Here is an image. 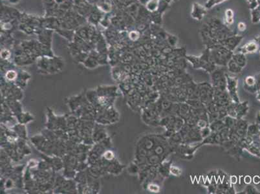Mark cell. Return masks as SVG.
Wrapping results in <instances>:
<instances>
[{
  "mask_svg": "<svg viewBox=\"0 0 260 194\" xmlns=\"http://www.w3.org/2000/svg\"><path fill=\"white\" fill-rule=\"evenodd\" d=\"M197 89L199 91V98L206 106L213 102L214 87L212 85L206 82L201 83L197 84Z\"/></svg>",
  "mask_w": 260,
  "mask_h": 194,
  "instance_id": "6da1fadb",
  "label": "cell"
},
{
  "mask_svg": "<svg viewBox=\"0 0 260 194\" xmlns=\"http://www.w3.org/2000/svg\"><path fill=\"white\" fill-rule=\"evenodd\" d=\"M227 90L233 103H239V99L238 94V80L234 77L227 75Z\"/></svg>",
  "mask_w": 260,
  "mask_h": 194,
  "instance_id": "7a4b0ae2",
  "label": "cell"
},
{
  "mask_svg": "<svg viewBox=\"0 0 260 194\" xmlns=\"http://www.w3.org/2000/svg\"><path fill=\"white\" fill-rule=\"evenodd\" d=\"M212 86L221 90H227V78L223 74L216 73L212 75Z\"/></svg>",
  "mask_w": 260,
  "mask_h": 194,
  "instance_id": "3957f363",
  "label": "cell"
},
{
  "mask_svg": "<svg viewBox=\"0 0 260 194\" xmlns=\"http://www.w3.org/2000/svg\"><path fill=\"white\" fill-rule=\"evenodd\" d=\"M249 106H248L247 102H244L242 103L236 104L235 105V111L237 114V118L236 119H241L242 117L246 115L247 113Z\"/></svg>",
  "mask_w": 260,
  "mask_h": 194,
  "instance_id": "277c9868",
  "label": "cell"
},
{
  "mask_svg": "<svg viewBox=\"0 0 260 194\" xmlns=\"http://www.w3.org/2000/svg\"><path fill=\"white\" fill-rule=\"evenodd\" d=\"M209 127L212 132H219L225 126L223 119H218L210 123Z\"/></svg>",
  "mask_w": 260,
  "mask_h": 194,
  "instance_id": "5b68a950",
  "label": "cell"
},
{
  "mask_svg": "<svg viewBox=\"0 0 260 194\" xmlns=\"http://www.w3.org/2000/svg\"><path fill=\"white\" fill-rule=\"evenodd\" d=\"M97 6L99 10L104 13H109L112 9V5L109 0H99Z\"/></svg>",
  "mask_w": 260,
  "mask_h": 194,
  "instance_id": "8992f818",
  "label": "cell"
},
{
  "mask_svg": "<svg viewBox=\"0 0 260 194\" xmlns=\"http://www.w3.org/2000/svg\"><path fill=\"white\" fill-rule=\"evenodd\" d=\"M255 86H256L255 79L253 77H252V76H249V77H247L245 79V89L252 92V89L255 87Z\"/></svg>",
  "mask_w": 260,
  "mask_h": 194,
  "instance_id": "52a82bcc",
  "label": "cell"
},
{
  "mask_svg": "<svg viewBox=\"0 0 260 194\" xmlns=\"http://www.w3.org/2000/svg\"><path fill=\"white\" fill-rule=\"evenodd\" d=\"M89 20L93 24H96L98 22H100L101 20H100V16L99 14L97 13H93L90 14V16L89 17Z\"/></svg>",
  "mask_w": 260,
  "mask_h": 194,
  "instance_id": "ba28073f",
  "label": "cell"
},
{
  "mask_svg": "<svg viewBox=\"0 0 260 194\" xmlns=\"http://www.w3.org/2000/svg\"><path fill=\"white\" fill-rule=\"evenodd\" d=\"M199 131H200V134H201V135L203 139H204L206 137H207L208 135H210L212 133V131H211V129H210L209 126H206V127H205L203 129H201Z\"/></svg>",
  "mask_w": 260,
  "mask_h": 194,
  "instance_id": "9c48e42d",
  "label": "cell"
},
{
  "mask_svg": "<svg viewBox=\"0 0 260 194\" xmlns=\"http://www.w3.org/2000/svg\"><path fill=\"white\" fill-rule=\"evenodd\" d=\"M20 28L21 30H23L27 34H31L33 32V28L29 25L27 24H23L20 25Z\"/></svg>",
  "mask_w": 260,
  "mask_h": 194,
  "instance_id": "30bf717a",
  "label": "cell"
},
{
  "mask_svg": "<svg viewBox=\"0 0 260 194\" xmlns=\"http://www.w3.org/2000/svg\"><path fill=\"white\" fill-rule=\"evenodd\" d=\"M170 172L172 173L173 175L175 176H179L181 174V169L176 166H171L170 168Z\"/></svg>",
  "mask_w": 260,
  "mask_h": 194,
  "instance_id": "8fae6325",
  "label": "cell"
},
{
  "mask_svg": "<svg viewBox=\"0 0 260 194\" xmlns=\"http://www.w3.org/2000/svg\"><path fill=\"white\" fill-rule=\"evenodd\" d=\"M229 70H230V71H231L234 73H238L240 71L239 66H238L237 64H235L234 63H230Z\"/></svg>",
  "mask_w": 260,
  "mask_h": 194,
  "instance_id": "7c38bea8",
  "label": "cell"
},
{
  "mask_svg": "<svg viewBox=\"0 0 260 194\" xmlns=\"http://www.w3.org/2000/svg\"><path fill=\"white\" fill-rule=\"evenodd\" d=\"M16 76H17V74L15 71H14V70H9V71L7 73V74H6L7 78L10 80L15 79Z\"/></svg>",
  "mask_w": 260,
  "mask_h": 194,
  "instance_id": "4fadbf2b",
  "label": "cell"
},
{
  "mask_svg": "<svg viewBox=\"0 0 260 194\" xmlns=\"http://www.w3.org/2000/svg\"><path fill=\"white\" fill-rule=\"evenodd\" d=\"M148 189L151 192H159V191L160 190V188H159V186H157V184H151L149 185Z\"/></svg>",
  "mask_w": 260,
  "mask_h": 194,
  "instance_id": "5bb4252c",
  "label": "cell"
},
{
  "mask_svg": "<svg viewBox=\"0 0 260 194\" xmlns=\"http://www.w3.org/2000/svg\"><path fill=\"white\" fill-rule=\"evenodd\" d=\"M10 56V52L7 50V49H4L1 52V56L3 59H7Z\"/></svg>",
  "mask_w": 260,
  "mask_h": 194,
  "instance_id": "9a60e30c",
  "label": "cell"
},
{
  "mask_svg": "<svg viewBox=\"0 0 260 194\" xmlns=\"http://www.w3.org/2000/svg\"><path fill=\"white\" fill-rule=\"evenodd\" d=\"M255 189L252 186H248L244 190V193H255Z\"/></svg>",
  "mask_w": 260,
  "mask_h": 194,
  "instance_id": "2e32d148",
  "label": "cell"
},
{
  "mask_svg": "<svg viewBox=\"0 0 260 194\" xmlns=\"http://www.w3.org/2000/svg\"><path fill=\"white\" fill-rule=\"evenodd\" d=\"M139 37V34L135 32V31H133L132 32H130L129 34V38H131L132 40H137Z\"/></svg>",
  "mask_w": 260,
  "mask_h": 194,
  "instance_id": "e0dca14e",
  "label": "cell"
},
{
  "mask_svg": "<svg viewBox=\"0 0 260 194\" xmlns=\"http://www.w3.org/2000/svg\"><path fill=\"white\" fill-rule=\"evenodd\" d=\"M2 27H3V29H5V30L8 31L12 28V25H11V23L10 22H6V23H3V25H2Z\"/></svg>",
  "mask_w": 260,
  "mask_h": 194,
  "instance_id": "ac0fdd59",
  "label": "cell"
},
{
  "mask_svg": "<svg viewBox=\"0 0 260 194\" xmlns=\"http://www.w3.org/2000/svg\"><path fill=\"white\" fill-rule=\"evenodd\" d=\"M230 183H231L232 184H235L238 181V178H237V177H236V176L232 175L230 177Z\"/></svg>",
  "mask_w": 260,
  "mask_h": 194,
  "instance_id": "d6986e66",
  "label": "cell"
},
{
  "mask_svg": "<svg viewBox=\"0 0 260 194\" xmlns=\"http://www.w3.org/2000/svg\"><path fill=\"white\" fill-rule=\"evenodd\" d=\"M105 157L107 158V159H111V158L113 157V155L111 151H108L105 154Z\"/></svg>",
  "mask_w": 260,
  "mask_h": 194,
  "instance_id": "ffe728a7",
  "label": "cell"
},
{
  "mask_svg": "<svg viewBox=\"0 0 260 194\" xmlns=\"http://www.w3.org/2000/svg\"><path fill=\"white\" fill-rule=\"evenodd\" d=\"M244 182L247 184H250L251 183V177L249 175H247L246 177L244 178Z\"/></svg>",
  "mask_w": 260,
  "mask_h": 194,
  "instance_id": "44dd1931",
  "label": "cell"
},
{
  "mask_svg": "<svg viewBox=\"0 0 260 194\" xmlns=\"http://www.w3.org/2000/svg\"><path fill=\"white\" fill-rule=\"evenodd\" d=\"M254 183L256 184H258L260 182V178L258 177V176H255L254 177Z\"/></svg>",
  "mask_w": 260,
  "mask_h": 194,
  "instance_id": "7402d4cb",
  "label": "cell"
},
{
  "mask_svg": "<svg viewBox=\"0 0 260 194\" xmlns=\"http://www.w3.org/2000/svg\"><path fill=\"white\" fill-rule=\"evenodd\" d=\"M55 3H58V4H62V3H63L64 2H65V0H55Z\"/></svg>",
  "mask_w": 260,
  "mask_h": 194,
  "instance_id": "603a6c76",
  "label": "cell"
},
{
  "mask_svg": "<svg viewBox=\"0 0 260 194\" xmlns=\"http://www.w3.org/2000/svg\"><path fill=\"white\" fill-rule=\"evenodd\" d=\"M9 2L11 3H17V2H19V0H9Z\"/></svg>",
  "mask_w": 260,
  "mask_h": 194,
  "instance_id": "cb8c5ba5",
  "label": "cell"
}]
</instances>
